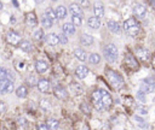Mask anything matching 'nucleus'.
Here are the masks:
<instances>
[{
  "instance_id": "obj_7",
  "label": "nucleus",
  "mask_w": 155,
  "mask_h": 130,
  "mask_svg": "<svg viewBox=\"0 0 155 130\" xmlns=\"http://www.w3.org/2000/svg\"><path fill=\"white\" fill-rule=\"evenodd\" d=\"M136 55H137V58H138L140 61H143V63L148 61L149 58H150L149 51L145 49V48H142V47H138V48L136 49Z\"/></svg>"
},
{
  "instance_id": "obj_38",
  "label": "nucleus",
  "mask_w": 155,
  "mask_h": 130,
  "mask_svg": "<svg viewBox=\"0 0 155 130\" xmlns=\"http://www.w3.org/2000/svg\"><path fill=\"white\" fill-rule=\"evenodd\" d=\"M58 39H59V42H61V43H67V42H68L67 35H64V34H59V35H58Z\"/></svg>"
},
{
  "instance_id": "obj_11",
  "label": "nucleus",
  "mask_w": 155,
  "mask_h": 130,
  "mask_svg": "<svg viewBox=\"0 0 155 130\" xmlns=\"http://www.w3.org/2000/svg\"><path fill=\"white\" fill-rule=\"evenodd\" d=\"M75 75H76V77L80 78V79H84L85 77H87V75H88V69H87V66H85V65L78 66L76 70H75Z\"/></svg>"
},
{
  "instance_id": "obj_46",
  "label": "nucleus",
  "mask_w": 155,
  "mask_h": 130,
  "mask_svg": "<svg viewBox=\"0 0 155 130\" xmlns=\"http://www.w3.org/2000/svg\"><path fill=\"white\" fill-rule=\"evenodd\" d=\"M1 8H2V2L0 1V10H1Z\"/></svg>"
},
{
  "instance_id": "obj_41",
  "label": "nucleus",
  "mask_w": 155,
  "mask_h": 130,
  "mask_svg": "<svg viewBox=\"0 0 155 130\" xmlns=\"http://www.w3.org/2000/svg\"><path fill=\"white\" fill-rule=\"evenodd\" d=\"M36 130H48V128H47L46 124H39L36 126Z\"/></svg>"
},
{
  "instance_id": "obj_31",
  "label": "nucleus",
  "mask_w": 155,
  "mask_h": 130,
  "mask_svg": "<svg viewBox=\"0 0 155 130\" xmlns=\"http://www.w3.org/2000/svg\"><path fill=\"white\" fill-rule=\"evenodd\" d=\"M40 107H41L42 110L47 111V110L51 108V104H50V101H48L47 99H42V100L40 101Z\"/></svg>"
},
{
  "instance_id": "obj_10",
  "label": "nucleus",
  "mask_w": 155,
  "mask_h": 130,
  "mask_svg": "<svg viewBox=\"0 0 155 130\" xmlns=\"http://www.w3.org/2000/svg\"><path fill=\"white\" fill-rule=\"evenodd\" d=\"M133 13L138 18H144L147 16V8H145V6H143L140 4H137L134 6V8H133Z\"/></svg>"
},
{
  "instance_id": "obj_2",
  "label": "nucleus",
  "mask_w": 155,
  "mask_h": 130,
  "mask_svg": "<svg viewBox=\"0 0 155 130\" xmlns=\"http://www.w3.org/2000/svg\"><path fill=\"white\" fill-rule=\"evenodd\" d=\"M124 29H125V31L128 32L131 36H136V35L139 32V30H140L139 24L137 23V20H136L134 18H128V19H126V20L124 22Z\"/></svg>"
},
{
  "instance_id": "obj_22",
  "label": "nucleus",
  "mask_w": 155,
  "mask_h": 130,
  "mask_svg": "<svg viewBox=\"0 0 155 130\" xmlns=\"http://www.w3.org/2000/svg\"><path fill=\"white\" fill-rule=\"evenodd\" d=\"M63 32H64V35H73L75 32V26L71 23H64L63 24Z\"/></svg>"
},
{
  "instance_id": "obj_9",
  "label": "nucleus",
  "mask_w": 155,
  "mask_h": 130,
  "mask_svg": "<svg viewBox=\"0 0 155 130\" xmlns=\"http://www.w3.org/2000/svg\"><path fill=\"white\" fill-rule=\"evenodd\" d=\"M101 100H102V104H103L104 108L109 107L113 102V99H111L110 94L107 90H103V89H101Z\"/></svg>"
},
{
  "instance_id": "obj_27",
  "label": "nucleus",
  "mask_w": 155,
  "mask_h": 130,
  "mask_svg": "<svg viewBox=\"0 0 155 130\" xmlns=\"http://www.w3.org/2000/svg\"><path fill=\"white\" fill-rule=\"evenodd\" d=\"M74 54H75V57H76L79 60H81V61H85V60H86V52H85V51L78 48V49L74 51Z\"/></svg>"
},
{
  "instance_id": "obj_33",
  "label": "nucleus",
  "mask_w": 155,
  "mask_h": 130,
  "mask_svg": "<svg viewBox=\"0 0 155 130\" xmlns=\"http://www.w3.org/2000/svg\"><path fill=\"white\" fill-rule=\"evenodd\" d=\"M71 24L75 26V25H78V26H80L81 24H82V19H81V17H79V16H73L71 17Z\"/></svg>"
},
{
  "instance_id": "obj_21",
  "label": "nucleus",
  "mask_w": 155,
  "mask_h": 130,
  "mask_svg": "<svg viewBox=\"0 0 155 130\" xmlns=\"http://www.w3.org/2000/svg\"><path fill=\"white\" fill-rule=\"evenodd\" d=\"M93 11H94V14H96V17L98 19L104 16V7H103L102 4H96L94 7H93Z\"/></svg>"
},
{
  "instance_id": "obj_34",
  "label": "nucleus",
  "mask_w": 155,
  "mask_h": 130,
  "mask_svg": "<svg viewBox=\"0 0 155 130\" xmlns=\"http://www.w3.org/2000/svg\"><path fill=\"white\" fill-rule=\"evenodd\" d=\"M134 120H136L137 125H138V126H140V128H147V126H148V124L145 123V120H144V119H142V118H139L138 116H136V117H134Z\"/></svg>"
},
{
  "instance_id": "obj_16",
  "label": "nucleus",
  "mask_w": 155,
  "mask_h": 130,
  "mask_svg": "<svg viewBox=\"0 0 155 130\" xmlns=\"http://www.w3.org/2000/svg\"><path fill=\"white\" fill-rule=\"evenodd\" d=\"M25 22H27V24H28L29 26H35V25H36V22H38L35 13H34V12L27 13V16H25Z\"/></svg>"
},
{
  "instance_id": "obj_35",
  "label": "nucleus",
  "mask_w": 155,
  "mask_h": 130,
  "mask_svg": "<svg viewBox=\"0 0 155 130\" xmlns=\"http://www.w3.org/2000/svg\"><path fill=\"white\" fill-rule=\"evenodd\" d=\"M34 39H35V40H41V39H42V29L35 30V32H34Z\"/></svg>"
},
{
  "instance_id": "obj_20",
  "label": "nucleus",
  "mask_w": 155,
  "mask_h": 130,
  "mask_svg": "<svg viewBox=\"0 0 155 130\" xmlns=\"http://www.w3.org/2000/svg\"><path fill=\"white\" fill-rule=\"evenodd\" d=\"M107 25H108L109 30L113 31V32H120V30H121L120 24H119L117 22H115V20H108Z\"/></svg>"
},
{
  "instance_id": "obj_26",
  "label": "nucleus",
  "mask_w": 155,
  "mask_h": 130,
  "mask_svg": "<svg viewBox=\"0 0 155 130\" xmlns=\"http://www.w3.org/2000/svg\"><path fill=\"white\" fill-rule=\"evenodd\" d=\"M46 125H47L48 130H57L58 129V120L54 119V118H50L47 120V124Z\"/></svg>"
},
{
  "instance_id": "obj_43",
  "label": "nucleus",
  "mask_w": 155,
  "mask_h": 130,
  "mask_svg": "<svg viewBox=\"0 0 155 130\" xmlns=\"http://www.w3.org/2000/svg\"><path fill=\"white\" fill-rule=\"evenodd\" d=\"M151 66L155 69V53H154L153 57H151Z\"/></svg>"
},
{
  "instance_id": "obj_13",
  "label": "nucleus",
  "mask_w": 155,
  "mask_h": 130,
  "mask_svg": "<svg viewBox=\"0 0 155 130\" xmlns=\"http://www.w3.org/2000/svg\"><path fill=\"white\" fill-rule=\"evenodd\" d=\"M10 79L11 82H13L15 79L13 75H11V72H8L6 69L0 67V81H10Z\"/></svg>"
},
{
  "instance_id": "obj_28",
  "label": "nucleus",
  "mask_w": 155,
  "mask_h": 130,
  "mask_svg": "<svg viewBox=\"0 0 155 130\" xmlns=\"http://www.w3.org/2000/svg\"><path fill=\"white\" fill-rule=\"evenodd\" d=\"M19 47H21L23 51H25V52L31 51V45H30V42L27 41V40H22L21 43H19Z\"/></svg>"
},
{
  "instance_id": "obj_24",
  "label": "nucleus",
  "mask_w": 155,
  "mask_h": 130,
  "mask_svg": "<svg viewBox=\"0 0 155 130\" xmlns=\"http://www.w3.org/2000/svg\"><path fill=\"white\" fill-rule=\"evenodd\" d=\"M81 43L85 46H91L93 43V37L88 34H82L81 35Z\"/></svg>"
},
{
  "instance_id": "obj_17",
  "label": "nucleus",
  "mask_w": 155,
  "mask_h": 130,
  "mask_svg": "<svg viewBox=\"0 0 155 130\" xmlns=\"http://www.w3.org/2000/svg\"><path fill=\"white\" fill-rule=\"evenodd\" d=\"M46 41H47V43L51 45V46H56V45L59 43L58 35H56V34H53V32H51V34H48V35L46 36Z\"/></svg>"
},
{
  "instance_id": "obj_23",
  "label": "nucleus",
  "mask_w": 155,
  "mask_h": 130,
  "mask_svg": "<svg viewBox=\"0 0 155 130\" xmlns=\"http://www.w3.org/2000/svg\"><path fill=\"white\" fill-rule=\"evenodd\" d=\"M54 94H56V96L58 98V99H65L67 98V90L63 88V87H61V85H58V87H56L54 88Z\"/></svg>"
},
{
  "instance_id": "obj_4",
  "label": "nucleus",
  "mask_w": 155,
  "mask_h": 130,
  "mask_svg": "<svg viewBox=\"0 0 155 130\" xmlns=\"http://www.w3.org/2000/svg\"><path fill=\"white\" fill-rule=\"evenodd\" d=\"M117 54H119V53H117V48H116L115 45L109 43L108 46L104 47V55H105V58H107L108 60H110V61L116 60V59H117Z\"/></svg>"
},
{
  "instance_id": "obj_12",
  "label": "nucleus",
  "mask_w": 155,
  "mask_h": 130,
  "mask_svg": "<svg viewBox=\"0 0 155 130\" xmlns=\"http://www.w3.org/2000/svg\"><path fill=\"white\" fill-rule=\"evenodd\" d=\"M38 88H39V90L41 93H47L50 90V82H48V79H45V78L39 79L38 81Z\"/></svg>"
},
{
  "instance_id": "obj_19",
  "label": "nucleus",
  "mask_w": 155,
  "mask_h": 130,
  "mask_svg": "<svg viewBox=\"0 0 155 130\" xmlns=\"http://www.w3.org/2000/svg\"><path fill=\"white\" fill-rule=\"evenodd\" d=\"M87 24H88V26L92 28V29H98V28L101 26V20H99L97 17H90V18L87 19Z\"/></svg>"
},
{
  "instance_id": "obj_42",
  "label": "nucleus",
  "mask_w": 155,
  "mask_h": 130,
  "mask_svg": "<svg viewBox=\"0 0 155 130\" xmlns=\"http://www.w3.org/2000/svg\"><path fill=\"white\" fill-rule=\"evenodd\" d=\"M5 111H6V105H5V102L0 101V113H4Z\"/></svg>"
},
{
  "instance_id": "obj_3",
  "label": "nucleus",
  "mask_w": 155,
  "mask_h": 130,
  "mask_svg": "<svg viewBox=\"0 0 155 130\" xmlns=\"http://www.w3.org/2000/svg\"><path fill=\"white\" fill-rule=\"evenodd\" d=\"M139 90L143 91L144 94L155 91V78L154 77H148V78L140 81V89Z\"/></svg>"
},
{
  "instance_id": "obj_44",
  "label": "nucleus",
  "mask_w": 155,
  "mask_h": 130,
  "mask_svg": "<svg viewBox=\"0 0 155 130\" xmlns=\"http://www.w3.org/2000/svg\"><path fill=\"white\" fill-rule=\"evenodd\" d=\"M150 5L153 6V8L155 10V0H153V1H150Z\"/></svg>"
},
{
  "instance_id": "obj_36",
  "label": "nucleus",
  "mask_w": 155,
  "mask_h": 130,
  "mask_svg": "<svg viewBox=\"0 0 155 130\" xmlns=\"http://www.w3.org/2000/svg\"><path fill=\"white\" fill-rule=\"evenodd\" d=\"M7 83H8V81H0V93L1 94H5V89H6Z\"/></svg>"
},
{
  "instance_id": "obj_1",
  "label": "nucleus",
  "mask_w": 155,
  "mask_h": 130,
  "mask_svg": "<svg viewBox=\"0 0 155 130\" xmlns=\"http://www.w3.org/2000/svg\"><path fill=\"white\" fill-rule=\"evenodd\" d=\"M105 75H107V78H108V81H109V83L111 84L113 88L121 89L124 87V78L117 72H115L114 70L107 69L105 70Z\"/></svg>"
},
{
  "instance_id": "obj_29",
  "label": "nucleus",
  "mask_w": 155,
  "mask_h": 130,
  "mask_svg": "<svg viewBox=\"0 0 155 130\" xmlns=\"http://www.w3.org/2000/svg\"><path fill=\"white\" fill-rule=\"evenodd\" d=\"M90 63L91 64H93V65H97V64H99V61H101V57H99V54H97V53H92L91 55H90Z\"/></svg>"
},
{
  "instance_id": "obj_39",
  "label": "nucleus",
  "mask_w": 155,
  "mask_h": 130,
  "mask_svg": "<svg viewBox=\"0 0 155 130\" xmlns=\"http://www.w3.org/2000/svg\"><path fill=\"white\" fill-rule=\"evenodd\" d=\"M137 111H138V113H140V114H147V113H148V108L142 107V106L137 107Z\"/></svg>"
},
{
  "instance_id": "obj_32",
  "label": "nucleus",
  "mask_w": 155,
  "mask_h": 130,
  "mask_svg": "<svg viewBox=\"0 0 155 130\" xmlns=\"http://www.w3.org/2000/svg\"><path fill=\"white\" fill-rule=\"evenodd\" d=\"M41 23H42V25H44L45 28H51V26H52V20L48 19L45 14H44L42 18H41Z\"/></svg>"
},
{
  "instance_id": "obj_18",
  "label": "nucleus",
  "mask_w": 155,
  "mask_h": 130,
  "mask_svg": "<svg viewBox=\"0 0 155 130\" xmlns=\"http://www.w3.org/2000/svg\"><path fill=\"white\" fill-rule=\"evenodd\" d=\"M54 13H56V17H57L58 19H63V18H65V16H67V8H65L64 6H62V5H59V6H57Z\"/></svg>"
},
{
  "instance_id": "obj_25",
  "label": "nucleus",
  "mask_w": 155,
  "mask_h": 130,
  "mask_svg": "<svg viewBox=\"0 0 155 130\" xmlns=\"http://www.w3.org/2000/svg\"><path fill=\"white\" fill-rule=\"evenodd\" d=\"M28 94V89L25 85H19L17 89H16V95L18 98H25Z\"/></svg>"
},
{
  "instance_id": "obj_6",
  "label": "nucleus",
  "mask_w": 155,
  "mask_h": 130,
  "mask_svg": "<svg viewBox=\"0 0 155 130\" xmlns=\"http://www.w3.org/2000/svg\"><path fill=\"white\" fill-rule=\"evenodd\" d=\"M92 102H93V106L98 111H102L104 108V106L102 104V100H101V89H97V90L93 91V94H92Z\"/></svg>"
},
{
  "instance_id": "obj_40",
  "label": "nucleus",
  "mask_w": 155,
  "mask_h": 130,
  "mask_svg": "<svg viewBox=\"0 0 155 130\" xmlns=\"http://www.w3.org/2000/svg\"><path fill=\"white\" fill-rule=\"evenodd\" d=\"M137 98H138V99H139L142 102H144V101H145V96H144V93H143V91H140V90L138 91V94H137Z\"/></svg>"
},
{
  "instance_id": "obj_37",
  "label": "nucleus",
  "mask_w": 155,
  "mask_h": 130,
  "mask_svg": "<svg viewBox=\"0 0 155 130\" xmlns=\"http://www.w3.org/2000/svg\"><path fill=\"white\" fill-rule=\"evenodd\" d=\"M12 90H13V82L8 81V83H7V85H6V89H5V94H6V93H11Z\"/></svg>"
},
{
  "instance_id": "obj_30",
  "label": "nucleus",
  "mask_w": 155,
  "mask_h": 130,
  "mask_svg": "<svg viewBox=\"0 0 155 130\" xmlns=\"http://www.w3.org/2000/svg\"><path fill=\"white\" fill-rule=\"evenodd\" d=\"M45 16H46V17H47L48 19H51L52 22H53V20H54L56 18H57V17H56V13H54V11H53L52 8H50V7H48V8H46Z\"/></svg>"
},
{
  "instance_id": "obj_45",
  "label": "nucleus",
  "mask_w": 155,
  "mask_h": 130,
  "mask_svg": "<svg viewBox=\"0 0 155 130\" xmlns=\"http://www.w3.org/2000/svg\"><path fill=\"white\" fill-rule=\"evenodd\" d=\"M82 130H90V128H88L87 125H84V128H82Z\"/></svg>"
},
{
  "instance_id": "obj_8",
  "label": "nucleus",
  "mask_w": 155,
  "mask_h": 130,
  "mask_svg": "<svg viewBox=\"0 0 155 130\" xmlns=\"http://www.w3.org/2000/svg\"><path fill=\"white\" fill-rule=\"evenodd\" d=\"M7 41H8L11 45L17 46V45L21 43V35L17 34V32L13 31V30H10V31L7 32Z\"/></svg>"
},
{
  "instance_id": "obj_15",
  "label": "nucleus",
  "mask_w": 155,
  "mask_h": 130,
  "mask_svg": "<svg viewBox=\"0 0 155 130\" xmlns=\"http://www.w3.org/2000/svg\"><path fill=\"white\" fill-rule=\"evenodd\" d=\"M69 10H70V12H71L74 16H79V17H82V16H84V12H82L81 6H80L79 4H71V5L69 6Z\"/></svg>"
},
{
  "instance_id": "obj_14",
  "label": "nucleus",
  "mask_w": 155,
  "mask_h": 130,
  "mask_svg": "<svg viewBox=\"0 0 155 130\" xmlns=\"http://www.w3.org/2000/svg\"><path fill=\"white\" fill-rule=\"evenodd\" d=\"M35 69H36V71H38L39 73H44V72L47 71L48 64H47L46 61H44V60H38V61L35 63Z\"/></svg>"
},
{
  "instance_id": "obj_5",
  "label": "nucleus",
  "mask_w": 155,
  "mask_h": 130,
  "mask_svg": "<svg viewBox=\"0 0 155 130\" xmlns=\"http://www.w3.org/2000/svg\"><path fill=\"white\" fill-rule=\"evenodd\" d=\"M125 65L131 71H137L139 69V64H138L136 57L133 54H130V53L125 55Z\"/></svg>"
}]
</instances>
